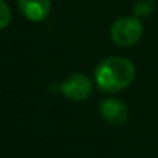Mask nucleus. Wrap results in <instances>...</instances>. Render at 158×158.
<instances>
[{"mask_svg":"<svg viewBox=\"0 0 158 158\" xmlns=\"http://www.w3.org/2000/svg\"><path fill=\"white\" fill-rule=\"evenodd\" d=\"M60 92L70 101L81 102L90 98L93 92V84L89 76L82 73H73L64 79V82L60 85Z\"/></svg>","mask_w":158,"mask_h":158,"instance_id":"3","label":"nucleus"},{"mask_svg":"<svg viewBox=\"0 0 158 158\" xmlns=\"http://www.w3.org/2000/svg\"><path fill=\"white\" fill-rule=\"evenodd\" d=\"M101 116L112 126H123L129 118L127 106L118 98H106L99 102Z\"/></svg>","mask_w":158,"mask_h":158,"instance_id":"4","label":"nucleus"},{"mask_svg":"<svg viewBox=\"0 0 158 158\" xmlns=\"http://www.w3.org/2000/svg\"><path fill=\"white\" fill-rule=\"evenodd\" d=\"M155 10V2L153 0H136L133 6V11L138 17H147L153 13Z\"/></svg>","mask_w":158,"mask_h":158,"instance_id":"6","label":"nucleus"},{"mask_svg":"<svg viewBox=\"0 0 158 158\" xmlns=\"http://www.w3.org/2000/svg\"><path fill=\"white\" fill-rule=\"evenodd\" d=\"M143 23L138 17H121L110 28V37L118 47H133L143 37Z\"/></svg>","mask_w":158,"mask_h":158,"instance_id":"2","label":"nucleus"},{"mask_svg":"<svg viewBox=\"0 0 158 158\" xmlns=\"http://www.w3.org/2000/svg\"><path fill=\"white\" fill-rule=\"evenodd\" d=\"M136 76L135 65L126 57H107L95 70L96 84L102 92L118 93L127 89Z\"/></svg>","mask_w":158,"mask_h":158,"instance_id":"1","label":"nucleus"},{"mask_svg":"<svg viewBox=\"0 0 158 158\" xmlns=\"http://www.w3.org/2000/svg\"><path fill=\"white\" fill-rule=\"evenodd\" d=\"M20 13L31 22L44 20L51 10V0H17Z\"/></svg>","mask_w":158,"mask_h":158,"instance_id":"5","label":"nucleus"},{"mask_svg":"<svg viewBox=\"0 0 158 158\" xmlns=\"http://www.w3.org/2000/svg\"><path fill=\"white\" fill-rule=\"evenodd\" d=\"M11 22V10L5 0H0V30H5Z\"/></svg>","mask_w":158,"mask_h":158,"instance_id":"7","label":"nucleus"}]
</instances>
